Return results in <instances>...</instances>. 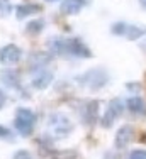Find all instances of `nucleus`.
<instances>
[{
  "instance_id": "nucleus-12",
  "label": "nucleus",
  "mask_w": 146,
  "mask_h": 159,
  "mask_svg": "<svg viewBox=\"0 0 146 159\" xmlns=\"http://www.w3.org/2000/svg\"><path fill=\"white\" fill-rule=\"evenodd\" d=\"M37 12H41V7L37 3H24V5H19L15 9V17L21 20V19L32 16V14H37Z\"/></svg>"
},
{
  "instance_id": "nucleus-5",
  "label": "nucleus",
  "mask_w": 146,
  "mask_h": 159,
  "mask_svg": "<svg viewBox=\"0 0 146 159\" xmlns=\"http://www.w3.org/2000/svg\"><path fill=\"white\" fill-rule=\"evenodd\" d=\"M122 108H124V105H122V102L116 98V100H112L109 103V107H107V110L104 112V115L100 117V124L104 127H110L114 122H116V119H119L122 113Z\"/></svg>"
},
{
  "instance_id": "nucleus-7",
  "label": "nucleus",
  "mask_w": 146,
  "mask_h": 159,
  "mask_svg": "<svg viewBox=\"0 0 146 159\" xmlns=\"http://www.w3.org/2000/svg\"><path fill=\"white\" fill-rule=\"evenodd\" d=\"M134 141V129L131 125H122L116 134V147L124 149Z\"/></svg>"
},
{
  "instance_id": "nucleus-15",
  "label": "nucleus",
  "mask_w": 146,
  "mask_h": 159,
  "mask_svg": "<svg viewBox=\"0 0 146 159\" xmlns=\"http://www.w3.org/2000/svg\"><path fill=\"white\" fill-rule=\"evenodd\" d=\"M48 61H49V56H48V54H43V52L31 54V58H29L31 68H36V70H41V66H44Z\"/></svg>"
},
{
  "instance_id": "nucleus-17",
  "label": "nucleus",
  "mask_w": 146,
  "mask_h": 159,
  "mask_svg": "<svg viewBox=\"0 0 146 159\" xmlns=\"http://www.w3.org/2000/svg\"><path fill=\"white\" fill-rule=\"evenodd\" d=\"M14 10L12 3L9 0H0V19H5L10 16V12Z\"/></svg>"
},
{
  "instance_id": "nucleus-21",
  "label": "nucleus",
  "mask_w": 146,
  "mask_h": 159,
  "mask_svg": "<svg viewBox=\"0 0 146 159\" xmlns=\"http://www.w3.org/2000/svg\"><path fill=\"white\" fill-rule=\"evenodd\" d=\"M14 157H24V159H27V157H31V152H29V151H17V152L14 154Z\"/></svg>"
},
{
  "instance_id": "nucleus-22",
  "label": "nucleus",
  "mask_w": 146,
  "mask_h": 159,
  "mask_svg": "<svg viewBox=\"0 0 146 159\" xmlns=\"http://www.w3.org/2000/svg\"><path fill=\"white\" fill-rule=\"evenodd\" d=\"M5 103H7V95L2 92V90H0V108L5 107Z\"/></svg>"
},
{
  "instance_id": "nucleus-6",
  "label": "nucleus",
  "mask_w": 146,
  "mask_h": 159,
  "mask_svg": "<svg viewBox=\"0 0 146 159\" xmlns=\"http://www.w3.org/2000/svg\"><path fill=\"white\" fill-rule=\"evenodd\" d=\"M21 58H22V51L15 44H7V46H3L0 49V63L5 64V66L19 63Z\"/></svg>"
},
{
  "instance_id": "nucleus-11",
  "label": "nucleus",
  "mask_w": 146,
  "mask_h": 159,
  "mask_svg": "<svg viewBox=\"0 0 146 159\" xmlns=\"http://www.w3.org/2000/svg\"><path fill=\"white\" fill-rule=\"evenodd\" d=\"M126 107L131 113H138V115H143L146 113V103L141 97H133L126 102Z\"/></svg>"
},
{
  "instance_id": "nucleus-24",
  "label": "nucleus",
  "mask_w": 146,
  "mask_h": 159,
  "mask_svg": "<svg viewBox=\"0 0 146 159\" xmlns=\"http://www.w3.org/2000/svg\"><path fill=\"white\" fill-rule=\"evenodd\" d=\"M46 2H58V0H46Z\"/></svg>"
},
{
  "instance_id": "nucleus-20",
  "label": "nucleus",
  "mask_w": 146,
  "mask_h": 159,
  "mask_svg": "<svg viewBox=\"0 0 146 159\" xmlns=\"http://www.w3.org/2000/svg\"><path fill=\"white\" fill-rule=\"evenodd\" d=\"M10 130L7 127H3V125H0V139H7V137H10Z\"/></svg>"
},
{
  "instance_id": "nucleus-18",
  "label": "nucleus",
  "mask_w": 146,
  "mask_h": 159,
  "mask_svg": "<svg viewBox=\"0 0 146 159\" xmlns=\"http://www.w3.org/2000/svg\"><path fill=\"white\" fill-rule=\"evenodd\" d=\"M126 22H116V24H112V27H110V32L116 34V36H124V31H126Z\"/></svg>"
},
{
  "instance_id": "nucleus-4",
  "label": "nucleus",
  "mask_w": 146,
  "mask_h": 159,
  "mask_svg": "<svg viewBox=\"0 0 146 159\" xmlns=\"http://www.w3.org/2000/svg\"><path fill=\"white\" fill-rule=\"evenodd\" d=\"M34 124H36V115H34L32 110H29V108H17L15 110V119H14V125L17 129V132L21 135H24V137H27V135L32 132V127Z\"/></svg>"
},
{
  "instance_id": "nucleus-3",
  "label": "nucleus",
  "mask_w": 146,
  "mask_h": 159,
  "mask_svg": "<svg viewBox=\"0 0 146 159\" xmlns=\"http://www.w3.org/2000/svg\"><path fill=\"white\" fill-rule=\"evenodd\" d=\"M46 129L49 130V134L55 139H65L66 135L71 134V122L66 115L63 113H51L48 117V122H46Z\"/></svg>"
},
{
  "instance_id": "nucleus-1",
  "label": "nucleus",
  "mask_w": 146,
  "mask_h": 159,
  "mask_svg": "<svg viewBox=\"0 0 146 159\" xmlns=\"http://www.w3.org/2000/svg\"><path fill=\"white\" fill-rule=\"evenodd\" d=\"M49 48L56 54H68V56H76V58H90L92 52L85 44L76 37L70 39H51Z\"/></svg>"
},
{
  "instance_id": "nucleus-2",
  "label": "nucleus",
  "mask_w": 146,
  "mask_h": 159,
  "mask_svg": "<svg viewBox=\"0 0 146 159\" xmlns=\"http://www.w3.org/2000/svg\"><path fill=\"white\" fill-rule=\"evenodd\" d=\"M76 83L83 88H88L92 92H97V90L104 88V86L109 83V73L102 68H94V70H88L87 73L80 75L76 78Z\"/></svg>"
},
{
  "instance_id": "nucleus-10",
  "label": "nucleus",
  "mask_w": 146,
  "mask_h": 159,
  "mask_svg": "<svg viewBox=\"0 0 146 159\" xmlns=\"http://www.w3.org/2000/svg\"><path fill=\"white\" fill-rule=\"evenodd\" d=\"M88 2L90 0H63V3H61V12L66 14V16H75L85 5H88Z\"/></svg>"
},
{
  "instance_id": "nucleus-14",
  "label": "nucleus",
  "mask_w": 146,
  "mask_h": 159,
  "mask_svg": "<svg viewBox=\"0 0 146 159\" xmlns=\"http://www.w3.org/2000/svg\"><path fill=\"white\" fill-rule=\"evenodd\" d=\"M143 36H144V31H143L141 27L133 25V24L126 25V31H124V37H126V39H129V41H138L139 37H143Z\"/></svg>"
},
{
  "instance_id": "nucleus-8",
  "label": "nucleus",
  "mask_w": 146,
  "mask_h": 159,
  "mask_svg": "<svg viewBox=\"0 0 146 159\" xmlns=\"http://www.w3.org/2000/svg\"><path fill=\"white\" fill-rule=\"evenodd\" d=\"M80 115H82V120L87 125H94L99 117V102H88V103H85L82 107V110H80Z\"/></svg>"
},
{
  "instance_id": "nucleus-19",
  "label": "nucleus",
  "mask_w": 146,
  "mask_h": 159,
  "mask_svg": "<svg viewBox=\"0 0 146 159\" xmlns=\"http://www.w3.org/2000/svg\"><path fill=\"white\" fill-rule=\"evenodd\" d=\"M129 157L131 159H146V151L144 149H134L129 152Z\"/></svg>"
},
{
  "instance_id": "nucleus-23",
  "label": "nucleus",
  "mask_w": 146,
  "mask_h": 159,
  "mask_svg": "<svg viewBox=\"0 0 146 159\" xmlns=\"http://www.w3.org/2000/svg\"><path fill=\"white\" fill-rule=\"evenodd\" d=\"M139 3H141V5L144 7V9H146V0H139Z\"/></svg>"
},
{
  "instance_id": "nucleus-9",
  "label": "nucleus",
  "mask_w": 146,
  "mask_h": 159,
  "mask_svg": "<svg viewBox=\"0 0 146 159\" xmlns=\"http://www.w3.org/2000/svg\"><path fill=\"white\" fill-rule=\"evenodd\" d=\"M51 83H53V73L51 71H46V70H37V73L31 80V86L36 90H44Z\"/></svg>"
},
{
  "instance_id": "nucleus-16",
  "label": "nucleus",
  "mask_w": 146,
  "mask_h": 159,
  "mask_svg": "<svg viewBox=\"0 0 146 159\" xmlns=\"http://www.w3.org/2000/svg\"><path fill=\"white\" fill-rule=\"evenodd\" d=\"M44 27V20L43 19H37V20H32L27 24V27H26V32L29 34H39L41 31H43Z\"/></svg>"
},
{
  "instance_id": "nucleus-13",
  "label": "nucleus",
  "mask_w": 146,
  "mask_h": 159,
  "mask_svg": "<svg viewBox=\"0 0 146 159\" xmlns=\"http://www.w3.org/2000/svg\"><path fill=\"white\" fill-rule=\"evenodd\" d=\"M0 80H2V83L5 86H9V88H19V76L12 70H3L2 73H0Z\"/></svg>"
},
{
  "instance_id": "nucleus-25",
  "label": "nucleus",
  "mask_w": 146,
  "mask_h": 159,
  "mask_svg": "<svg viewBox=\"0 0 146 159\" xmlns=\"http://www.w3.org/2000/svg\"><path fill=\"white\" fill-rule=\"evenodd\" d=\"M144 34H146V31H144Z\"/></svg>"
}]
</instances>
